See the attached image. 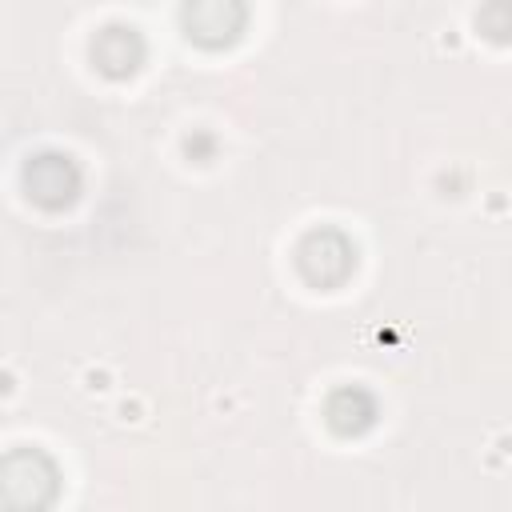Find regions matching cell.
<instances>
[{"instance_id": "obj_1", "label": "cell", "mask_w": 512, "mask_h": 512, "mask_svg": "<svg viewBox=\"0 0 512 512\" xmlns=\"http://www.w3.org/2000/svg\"><path fill=\"white\" fill-rule=\"evenodd\" d=\"M16 456H20V468L24 472H16L12 456L0 464V500L4 504H16V508L44 504L52 496V468H48V460L36 456V452H16Z\"/></svg>"}, {"instance_id": "obj_3", "label": "cell", "mask_w": 512, "mask_h": 512, "mask_svg": "<svg viewBox=\"0 0 512 512\" xmlns=\"http://www.w3.org/2000/svg\"><path fill=\"white\" fill-rule=\"evenodd\" d=\"M28 192H32L40 204H48V208L72 200V192H76V172H72V164L60 160V156H40V160H32V168H28Z\"/></svg>"}, {"instance_id": "obj_2", "label": "cell", "mask_w": 512, "mask_h": 512, "mask_svg": "<svg viewBox=\"0 0 512 512\" xmlns=\"http://www.w3.org/2000/svg\"><path fill=\"white\" fill-rule=\"evenodd\" d=\"M184 24L200 44H224L240 32L244 24V4L240 0H188Z\"/></svg>"}]
</instances>
